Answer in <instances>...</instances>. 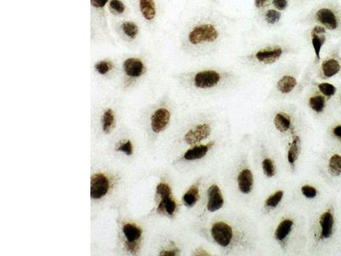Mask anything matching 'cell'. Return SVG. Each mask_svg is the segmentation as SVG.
Returning a JSON list of instances; mask_svg holds the SVG:
<instances>
[{
  "instance_id": "cell-25",
  "label": "cell",
  "mask_w": 341,
  "mask_h": 256,
  "mask_svg": "<svg viewBox=\"0 0 341 256\" xmlns=\"http://www.w3.org/2000/svg\"><path fill=\"white\" fill-rule=\"evenodd\" d=\"M309 105L317 113L323 112L326 106V101L323 95H314L309 98Z\"/></svg>"
},
{
  "instance_id": "cell-12",
  "label": "cell",
  "mask_w": 341,
  "mask_h": 256,
  "mask_svg": "<svg viewBox=\"0 0 341 256\" xmlns=\"http://www.w3.org/2000/svg\"><path fill=\"white\" fill-rule=\"evenodd\" d=\"M208 201H207V210L210 212H216L225 204V200L223 197L222 192L220 187L217 185H212L207 191Z\"/></svg>"
},
{
  "instance_id": "cell-28",
  "label": "cell",
  "mask_w": 341,
  "mask_h": 256,
  "mask_svg": "<svg viewBox=\"0 0 341 256\" xmlns=\"http://www.w3.org/2000/svg\"><path fill=\"white\" fill-rule=\"evenodd\" d=\"M284 192L283 191H278L274 194H272L269 196L268 198L266 199L265 206L267 207H271V208L277 207L284 198Z\"/></svg>"
},
{
  "instance_id": "cell-17",
  "label": "cell",
  "mask_w": 341,
  "mask_h": 256,
  "mask_svg": "<svg viewBox=\"0 0 341 256\" xmlns=\"http://www.w3.org/2000/svg\"><path fill=\"white\" fill-rule=\"evenodd\" d=\"M213 145L214 143H209L193 147L183 155V159L185 161H196L202 159L207 156V153L209 152Z\"/></svg>"
},
{
  "instance_id": "cell-9",
  "label": "cell",
  "mask_w": 341,
  "mask_h": 256,
  "mask_svg": "<svg viewBox=\"0 0 341 256\" xmlns=\"http://www.w3.org/2000/svg\"><path fill=\"white\" fill-rule=\"evenodd\" d=\"M283 17V12L275 9L271 5L263 9L262 11L257 13L256 15V19L260 25L270 29L278 28L282 23Z\"/></svg>"
},
{
  "instance_id": "cell-39",
  "label": "cell",
  "mask_w": 341,
  "mask_h": 256,
  "mask_svg": "<svg viewBox=\"0 0 341 256\" xmlns=\"http://www.w3.org/2000/svg\"><path fill=\"white\" fill-rule=\"evenodd\" d=\"M177 253H178V250H163L160 255L164 256H177Z\"/></svg>"
},
{
  "instance_id": "cell-14",
  "label": "cell",
  "mask_w": 341,
  "mask_h": 256,
  "mask_svg": "<svg viewBox=\"0 0 341 256\" xmlns=\"http://www.w3.org/2000/svg\"><path fill=\"white\" fill-rule=\"evenodd\" d=\"M319 225L321 227L320 238L328 239L331 238L334 232V226H335V217L331 211H327L321 215L319 219Z\"/></svg>"
},
{
  "instance_id": "cell-37",
  "label": "cell",
  "mask_w": 341,
  "mask_h": 256,
  "mask_svg": "<svg viewBox=\"0 0 341 256\" xmlns=\"http://www.w3.org/2000/svg\"><path fill=\"white\" fill-rule=\"evenodd\" d=\"M117 150L125 153L127 156H131L133 152V148H132L131 141H126V142L120 143L119 147L117 148Z\"/></svg>"
},
{
  "instance_id": "cell-41",
  "label": "cell",
  "mask_w": 341,
  "mask_h": 256,
  "mask_svg": "<svg viewBox=\"0 0 341 256\" xmlns=\"http://www.w3.org/2000/svg\"><path fill=\"white\" fill-rule=\"evenodd\" d=\"M195 256H208V254L206 251H203V250H199L198 252L196 254H194Z\"/></svg>"
},
{
  "instance_id": "cell-4",
  "label": "cell",
  "mask_w": 341,
  "mask_h": 256,
  "mask_svg": "<svg viewBox=\"0 0 341 256\" xmlns=\"http://www.w3.org/2000/svg\"><path fill=\"white\" fill-rule=\"evenodd\" d=\"M231 73L216 68L203 69L194 73L192 83L195 88L201 90H213L230 81Z\"/></svg>"
},
{
  "instance_id": "cell-20",
  "label": "cell",
  "mask_w": 341,
  "mask_h": 256,
  "mask_svg": "<svg viewBox=\"0 0 341 256\" xmlns=\"http://www.w3.org/2000/svg\"><path fill=\"white\" fill-rule=\"evenodd\" d=\"M293 221L290 219L284 220L277 226V230L275 232V238L277 241L283 242L287 238L292 231Z\"/></svg>"
},
{
  "instance_id": "cell-11",
  "label": "cell",
  "mask_w": 341,
  "mask_h": 256,
  "mask_svg": "<svg viewBox=\"0 0 341 256\" xmlns=\"http://www.w3.org/2000/svg\"><path fill=\"white\" fill-rule=\"evenodd\" d=\"M211 131H212V128L207 123L196 126L195 128H192L186 133L184 136V141L190 145L201 143L210 136Z\"/></svg>"
},
{
  "instance_id": "cell-5",
  "label": "cell",
  "mask_w": 341,
  "mask_h": 256,
  "mask_svg": "<svg viewBox=\"0 0 341 256\" xmlns=\"http://www.w3.org/2000/svg\"><path fill=\"white\" fill-rule=\"evenodd\" d=\"M305 34L306 40L313 49L315 62L319 63L322 49L330 36L329 31L321 25H311V28H308Z\"/></svg>"
},
{
  "instance_id": "cell-1",
  "label": "cell",
  "mask_w": 341,
  "mask_h": 256,
  "mask_svg": "<svg viewBox=\"0 0 341 256\" xmlns=\"http://www.w3.org/2000/svg\"><path fill=\"white\" fill-rule=\"evenodd\" d=\"M232 21L221 13L212 12L192 26L186 35L189 47L202 53H213L230 34Z\"/></svg>"
},
{
  "instance_id": "cell-29",
  "label": "cell",
  "mask_w": 341,
  "mask_h": 256,
  "mask_svg": "<svg viewBox=\"0 0 341 256\" xmlns=\"http://www.w3.org/2000/svg\"><path fill=\"white\" fill-rule=\"evenodd\" d=\"M317 89L319 90V92L328 98H331L333 96H335V93L337 92V88L335 87V85L329 83H319L317 84Z\"/></svg>"
},
{
  "instance_id": "cell-13",
  "label": "cell",
  "mask_w": 341,
  "mask_h": 256,
  "mask_svg": "<svg viewBox=\"0 0 341 256\" xmlns=\"http://www.w3.org/2000/svg\"><path fill=\"white\" fill-rule=\"evenodd\" d=\"M170 114L167 109H159L151 118V128L155 132H160L167 128L170 121Z\"/></svg>"
},
{
  "instance_id": "cell-27",
  "label": "cell",
  "mask_w": 341,
  "mask_h": 256,
  "mask_svg": "<svg viewBox=\"0 0 341 256\" xmlns=\"http://www.w3.org/2000/svg\"><path fill=\"white\" fill-rule=\"evenodd\" d=\"M114 123V115L113 110H107L103 116V128H104V132L110 133V131L113 128Z\"/></svg>"
},
{
  "instance_id": "cell-15",
  "label": "cell",
  "mask_w": 341,
  "mask_h": 256,
  "mask_svg": "<svg viewBox=\"0 0 341 256\" xmlns=\"http://www.w3.org/2000/svg\"><path fill=\"white\" fill-rule=\"evenodd\" d=\"M298 81L296 77L291 73H285L278 79L276 88L282 94H289L295 89Z\"/></svg>"
},
{
  "instance_id": "cell-16",
  "label": "cell",
  "mask_w": 341,
  "mask_h": 256,
  "mask_svg": "<svg viewBox=\"0 0 341 256\" xmlns=\"http://www.w3.org/2000/svg\"><path fill=\"white\" fill-rule=\"evenodd\" d=\"M238 188L243 194H249L253 191V175L252 172L247 168L242 169L238 174Z\"/></svg>"
},
{
  "instance_id": "cell-30",
  "label": "cell",
  "mask_w": 341,
  "mask_h": 256,
  "mask_svg": "<svg viewBox=\"0 0 341 256\" xmlns=\"http://www.w3.org/2000/svg\"><path fill=\"white\" fill-rule=\"evenodd\" d=\"M122 30L126 34V36L131 39H134L138 33L137 25L131 21H125L121 26Z\"/></svg>"
},
{
  "instance_id": "cell-23",
  "label": "cell",
  "mask_w": 341,
  "mask_h": 256,
  "mask_svg": "<svg viewBox=\"0 0 341 256\" xmlns=\"http://www.w3.org/2000/svg\"><path fill=\"white\" fill-rule=\"evenodd\" d=\"M300 152H301V139L298 136H294L292 143L290 145L288 153H287V160L290 164L292 165L295 163Z\"/></svg>"
},
{
  "instance_id": "cell-36",
  "label": "cell",
  "mask_w": 341,
  "mask_h": 256,
  "mask_svg": "<svg viewBox=\"0 0 341 256\" xmlns=\"http://www.w3.org/2000/svg\"><path fill=\"white\" fill-rule=\"evenodd\" d=\"M110 6L111 9L115 13L121 14V13L125 11V4L122 3V2H120L119 0H111V2H110Z\"/></svg>"
},
{
  "instance_id": "cell-19",
  "label": "cell",
  "mask_w": 341,
  "mask_h": 256,
  "mask_svg": "<svg viewBox=\"0 0 341 256\" xmlns=\"http://www.w3.org/2000/svg\"><path fill=\"white\" fill-rule=\"evenodd\" d=\"M123 233L126 238L125 244H139L143 231L142 229L135 224L126 223L123 226Z\"/></svg>"
},
{
  "instance_id": "cell-31",
  "label": "cell",
  "mask_w": 341,
  "mask_h": 256,
  "mask_svg": "<svg viewBox=\"0 0 341 256\" xmlns=\"http://www.w3.org/2000/svg\"><path fill=\"white\" fill-rule=\"evenodd\" d=\"M262 168L266 177H274L276 174V168L274 162L270 158H265L262 162Z\"/></svg>"
},
{
  "instance_id": "cell-10",
  "label": "cell",
  "mask_w": 341,
  "mask_h": 256,
  "mask_svg": "<svg viewBox=\"0 0 341 256\" xmlns=\"http://www.w3.org/2000/svg\"><path fill=\"white\" fill-rule=\"evenodd\" d=\"M110 190V180L103 174H95L91 182V196L92 199H100Z\"/></svg>"
},
{
  "instance_id": "cell-34",
  "label": "cell",
  "mask_w": 341,
  "mask_h": 256,
  "mask_svg": "<svg viewBox=\"0 0 341 256\" xmlns=\"http://www.w3.org/2000/svg\"><path fill=\"white\" fill-rule=\"evenodd\" d=\"M301 192L306 198L309 199L315 198L317 195V189L311 186H302Z\"/></svg>"
},
{
  "instance_id": "cell-21",
  "label": "cell",
  "mask_w": 341,
  "mask_h": 256,
  "mask_svg": "<svg viewBox=\"0 0 341 256\" xmlns=\"http://www.w3.org/2000/svg\"><path fill=\"white\" fill-rule=\"evenodd\" d=\"M200 198V193H199V185L195 184L189 188L185 194L183 196V203L185 204L187 207H194L196 202L198 201Z\"/></svg>"
},
{
  "instance_id": "cell-42",
  "label": "cell",
  "mask_w": 341,
  "mask_h": 256,
  "mask_svg": "<svg viewBox=\"0 0 341 256\" xmlns=\"http://www.w3.org/2000/svg\"><path fill=\"white\" fill-rule=\"evenodd\" d=\"M305 0H296V2H298V3H303Z\"/></svg>"
},
{
  "instance_id": "cell-18",
  "label": "cell",
  "mask_w": 341,
  "mask_h": 256,
  "mask_svg": "<svg viewBox=\"0 0 341 256\" xmlns=\"http://www.w3.org/2000/svg\"><path fill=\"white\" fill-rule=\"evenodd\" d=\"M124 70L128 76L137 78L144 72V65L140 59L129 58L124 63Z\"/></svg>"
},
{
  "instance_id": "cell-26",
  "label": "cell",
  "mask_w": 341,
  "mask_h": 256,
  "mask_svg": "<svg viewBox=\"0 0 341 256\" xmlns=\"http://www.w3.org/2000/svg\"><path fill=\"white\" fill-rule=\"evenodd\" d=\"M329 170L330 174L335 177H338L341 174V156L334 155L329 159Z\"/></svg>"
},
{
  "instance_id": "cell-3",
  "label": "cell",
  "mask_w": 341,
  "mask_h": 256,
  "mask_svg": "<svg viewBox=\"0 0 341 256\" xmlns=\"http://www.w3.org/2000/svg\"><path fill=\"white\" fill-rule=\"evenodd\" d=\"M302 24L321 25L329 34L341 36V6L335 1H326L314 7L304 17Z\"/></svg>"
},
{
  "instance_id": "cell-38",
  "label": "cell",
  "mask_w": 341,
  "mask_h": 256,
  "mask_svg": "<svg viewBox=\"0 0 341 256\" xmlns=\"http://www.w3.org/2000/svg\"><path fill=\"white\" fill-rule=\"evenodd\" d=\"M108 2H109V0H91L92 5L96 8H98V9L105 6V4Z\"/></svg>"
},
{
  "instance_id": "cell-8",
  "label": "cell",
  "mask_w": 341,
  "mask_h": 256,
  "mask_svg": "<svg viewBox=\"0 0 341 256\" xmlns=\"http://www.w3.org/2000/svg\"><path fill=\"white\" fill-rule=\"evenodd\" d=\"M211 234L213 240L221 247H228L233 239V230L231 226L226 222H216L211 228Z\"/></svg>"
},
{
  "instance_id": "cell-6",
  "label": "cell",
  "mask_w": 341,
  "mask_h": 256,
  "mask_svg": "<svg viewBox=\"0 0 341 256\" xmlns=\"http://www.w3.org/2000/svg\"><path fill=\"white\" fill-rule=\"evenodd\" d=\"M340 46H335L329 55L321 63L319 76L322 79H329L336 75L341 70V58Z\"/></svg>"
},
{
  "instance_id": "cell-22",
  "label": "cell",
  "mask_w": 341,
  "mask_h": 256,
  "mask_svg": "<svg viewBox=\"0 0 341 256\" xmlns=\"http://www.w3.org/2000/svg\"><path fill=\"white\" fill-rule=\"evenodd\" d=\"M140 10L143 14V17L151 21L156 16V4L154 0H140L139 1Z\"/></svg>"
},
{
  "instance_id": "cell-43",
  "label": "cell",
  "mask_w": 341,
  "mask_h": 256,
  "mask_svg": "<svg viewBox=\"0 0 341 256\" xmlns=\"http://www.w3.org/2000/svg\"></svg>"
},
{
  "instance_id": "cell-7",
  "label": "cell",
  "mask_w": 341,
  "mask_h": 256,
  "mask_svg": "<svg viewBox=\"0 0 341 256\" xmlns=\"http://www.w3.org/2000/svg\"><path fill=\"white\" fill-rule=\"evenodd\" d=\"M156 194L161 198L157 212L164 215L172 217L177 210V203L171 197V191L168 184L160 183L156 188Z\"/></svg>"
},
{
  "instance_id": "cell-33",
  "label": "cell",
  "mask_w": 341,
  "mask_h": 256,
  "mask_svg": "<svg viewBox=\"0 0 341 256\" xmlns=\"http://www.w3.org/2000/svg\"><path fill=\"white\" fill-rule=\"evenodd\" d=\"M96 70L98 71L100 74H106L108 72H110L113 68V65L108 61H101L98 64H96Z\"/></svg>"
},
{
  "instance_id": "cell-35",
  "label": "cell",
  "mask_w": 341,
  "mask_h": 256,
  "mask_svg": "<svg viewBox=\"0 0 341 256\" xmlns=\"http://www.w3.org/2000/svg\"><path fill=\"white\" fill-rule=\"evenodd\" d=\"M271 0H253V6L256 12H260L263 9L271 6Z\"/></svg>"
},
{
  "instance_id": "cell-24",
  "label": "cell",
  "mask_w": 341,
  "mask_h": 256,
  "mask_svg": "<svg viewBox=\"0 0 341 256\" xmlns=\"http://www.w3.org/2000/svg\"><path fill=\"white\" fill-rule=\"evenodd\" d=\"M275 127L277 130L282 132H285L291 127V119L287 114L279 113L275 116Z\"/></svg>"
},
{
  "instance_id": "cell-40",
  "label": "cell",
  "mask_w": 341,
  "mask_h": 256,
  "mask_svg": "<svg viewBox=\"0 0 341 256\" xmlns=\"http://www.w3.org/2000/svg\"><path fill=\"white\" fill-rule=\"evenodd\" d=\"M333 134L335 137L341 141V125L336 126L333 129Z\"/></svg>"
},
{
  "instance_id": "cell-32",
  "label": "cell",
  "mask_w": 341,
  "mask_h": 256,
  "mask_svg": "<svg viewBox=\"0 0 341 256\" xmlns=\"http://www.w3.org/2000/svg\"><path fill=\"white\" fill-rule=\"evenodd\" d=\"M291 0H271V6L279 11L284 12L288 9Z\"/></svg>"
},
{
  "instance_id": "cell-2",
  "label": "cell",
  "mask_w": 341,
  "mask_h": 256,
  "mask_svg": "<svg viewBox=\"0 0 341 256\" xmlns=\"http://www.w3.org/2000/svg\"><path fill=\"white\" fill-rule=\"evenodd\" d=\"M298 46L284 39H275L253 47L243 57L245 63L256 66H271L297 52Z\"/></svg>"
}]
</instances>
